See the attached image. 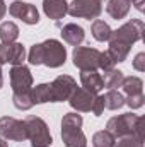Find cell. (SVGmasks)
<instances>
[{"mask_svg":"<svg viewBox=\"0 0 145 147\" xmlns=\"http://www.w3.org/2000/svg\"><path fill=\"white\" fill-rule=\"evenodd\" d=\"M17 38H19V28L14 22L5 21L0 24V41L2 43H14Z\"/></svg>","mask_w":145,"mask_h":147,"instance_id":"obj_22","label":"cell"},{"mask_svg":"<svg viewBox=\"0 0 145 147\" xmlns=\"http://www.w3.org/2000/svg\"><path fill=\"white\" fill-rule=\"evenodd\" d=\"M114 147H144V140L135 135H123L116 139Z\"/></svg>","mask_w":145,"mask_h":147,"instance_id":"obj_26","label":"cell"},{"mask_svg":"<svg viewBox=\"0 0 145 147\" xmlns=\"http://www.w3.org/2000/svg\"><path fill=\"white\" fill-rule=\"evenodd\" d=\"M34 105H43V103H51V92H50V84H38L36 87L31 89Z\"/></svg>","mask_w":145,"mask_h":147,"instance_id":"obj_24","label":"cell"},{"mask_svg":"<svg viewBox=\"0 0 145 147\" xmlns=\"http://www.w3.org/2000/svg\"><path fill=\"white\" fill-rule=\"evenodd\" d=\"M119 87H123V91H125L126 96L140 94V92H144V80L140 77H137V75H128V77L123 79V82H121Z\"/></svg>","mask_w":145,"mask_h":147,"instance_id":"obj_19","label":"cell"},{"mask_svg":"<svg viewBox=\"0 0 145 147\" xmlns=\"http://www.w3.org/2000/svg\"><path fill=\"white\" fill-rule=\"evenodd\" d=\"M144 116H138L130 111V113H123V115L109 118L106 123V130L114 139L123 137V135H135L144 140Z\"/></svg>","mask_w":145,"mask_h":147,"instance_id":"obj_3","label":"cell"},{"mask_svg":"<svg viewBox=\"0 0 145 147\" xmlns=\"http://www.w3.org/2000/svg\"><path fill=\"white\" fill-rule=\"evenodd\" d=\"M28 60L31 65H46L50 69H58L67 60V48L58 39H46L31 46L28 53Z\"/></svg>","mask_w":145,"mask_h":147,"instance_id":"obj_2","label":"cell"},{"mask_svg":"<svg viewBox=\"0 0 145 147\" xmlns=\"http://www.w3.org/2000/svg\"><path fill=\"white\" fill-rule=\"evenodd\" d=\"M77 82L72 75H58L51 84H50V92H51V103H63L68 101L72 91L75 89Z\"/></svg>","mask_w":145,"mask_h":147,"instance_id":"obj_8","label":"cell"},{"mask_svg":"<svg viewBox=\"0 0 145 147\" xmlns=\"http://www.w3.org/2000/svg\"><path fill=\"white\" fill-rule=\"evenodd\" d=\"M133 69L137 72H145V53H138L133 60Z\"/></svg>","mask_w":145,"mask_h":147,"instance_id":"obj_30","label":"cell"},{"mask_svg":"<svg viewBox=\"0 0 145 147\" xmlns=\"http://www.w3.org/2000/svg\"><path fill=\"white\" fill-rule=\"evenodd\" d=\"M12 103L17 110L28 111L34 106V99H33V92L31 91H24V92H14L12 94Z\"/></svg>","mask_w":145,"mask_h":147,"instance_id":"obj_20","label":"cell"},{"mask_svg":"<svg viewBox=\"0 0 145 147\" xmlns=\"http://www.w3.org/2000/svg\"><path fill=\"white\" fill-rule=\"evenodd\" d=\"M24 123L28 130V139L31 140L33 147H50L53 144V137L50 134L48 123L43 118L31 115L24 120Z\"/></svg>","mask_w":145,"mask_h":147,"instance_id":"obj_4","label":"cell"},{"mask_svg":"<svg viewBox=\"0 0 145 147\" xmlns=\"http://www.w3.org/2000/svg\"><path fill=\"white\" fill-rule=\"evenodd\" d=\"M9 14L15 19H21L24 24L34 26L39 22V12H38L36 5L22 2V0H15L9 5Z\"/></svg>","mask_w":145,"mask_h":147,"instance_id":"obj_9","label":"cell"},{"mask_svg":"<svg viewBox=\"0 0 145 147\" xmlns=\"http://www.w3.org/2000/svg\"><path fill=\"white\" fill-rule=\"evenodd\" d=\"M123 79H125V74L121 72V70H118V69H111V70H106V72H104L103 84H104L106 89H116V87L121 86Z\"/></svg>","mask_w":145,"mask_h":147,"instance_id":"obj_23","label":"cell"},{"mask_svg":"<svg viewBox=\"0 0 145 147\" xmlns=\"http://www.w3.org/2000/svg\"><path fill=\"white\" fill-rule=\"evenodd\" d=\"M0 137L5 140H14V142L26 140L28 139L26 123L12 116H2L0 118Z\"/></svg>","mask_w":145,"mask_h":147,"instance_id":"obj_7","label":"cell"},{"mask_svg":"<svg viewBox=\"0 0 145 147\" xmlns=\"http://www.w3.org/2000/svg\"><path fill=\"white\" fill-rule=\"evenodd\" d=\"M43 10L51 21H60L68 14L67 0H43Z\"/></svg>","mask_w":145,"mask_h":147,"instance_id":"obj_14","label":"cell"},{"mask_svg":"<svg viewBox=\"0 0 145 147\" xmlns=\"http://www.w3.org/2000/svg\"><path fill=\"white\" fill-rule=\"evenodd\" d=\"M91 111L94 113V116H101V115H103V111H104V98H103V96H99V94L96 96Z\"/></svg>","mask_w":145,"mask_h":147,"instance_id":"obj_29","label":"cell"},{"mask_svg":"<svg viewBox=\"0 0 145 147\" xmlns=\"http://www.w3.org/2000/svg\"><path fill=\"white\" fill-rule=\"evenodd\" d=\"M62 38H63V41L65 43H68V45H72V46H79L84 39H85V31H84V28L82 26H79V24H75V22H70V24H65L63 28H62Z\"/></svg>","mask_w":145,"mask_h":147,"instance_id":"obj_16","label":"cell"},{"mask_svg":"<svg viewBox=\"0 0 145 147\" xmlns=\"http://www.w3.org/2000/svg\"><path fill=\"white\" fill-rule=\"evenodd\" d=\"M103 12V0H73L68 3V14L77 19H97Z\"/></svg>","mask_w":145,"mask_h":147,"instance_id":"obj_6","label":"cell"},{"mask_svg":"<svg viewBox=\"0 0 145 147\" xmlns=\"http://www.w3.org/2000/svg\"><path fill=\"white\" fill-rule=\"evenodd\" d=\"M144 92H140V94H132V96H126L125 98V105H128L132 110H138V108H142L144 106Z\"/></svg>","mask_w":145,"mask_h":147,"instance_id":"obj_27","label":"cell"},{"mask_svg":"<svg viewBox=\"0 0 145 147\" xmlns=\"http://www.w3.org/2000/svg\"><path fill=\"white\" fill-rule=\"evenodd\" d=\"M144 31H145L144 21L142 19H132V21L125 22L121 28H118L116 31L111 33L108 53L114 60V63H121V62L126 60L132 46L144 38Z\"/></svg>","mask_w":145,"mask_h":147,"instance_id":"obj_1","label":"cell"},{"mask_svg":"<svg viewBox=\"0 0 145 147\" xmlns=\"http://www.w3.org/2000/svg\"><path fill=\"white\" fill-rule=\"evenodd\" d=\"M97 94H92L89 91H85L84 87H77L72 91L70 98H68V105L72 106L73 110L80 111V113H89L92 110V105H94V99H96Z\"/></svg>","mask_w":145,"mask_h":147,"instance_id":"obj_12","label":"cell"},{"mask_svg":"<svg viewBox=\"0 0 145 147\" xmlns=\"http://www.w3.org/2000/svg\"><path fill=\"white\" fill-rule=\"evenodd\" d=\"M91 33H92V38H94L96 41L104 43V41H109L113 29L109 28L108 22H104V21H101V19H94V22H92V26H91Z\"/></svg>","mask_w":145,"mask_h":147,"instance_id":"obj_18","label":"cell"},{"mask_svg":"<svg viewBox=\"0 0 145 147\" xmlns=\"http://www.w3.org/2000/svg\"><path fill=\"white\" fill-rule=\"evenodd\" d=\"M2 62H0V89H2V86H3V74H2Z\"/></svg>","mask_w":145,"mask_h":147,"instance_id":"obj_33","label":"cell"},{"mask_svg":"<svg viewBox=\"0 0 145 147\" xmlns=\"http://www.w3.org/2000/svg\"><path fill=\"white\" fill-rule=\"evenodd\" d=\"M114 60L111 58V55H109L108 51H101V57H99V69L101 70H111V69H114Z\"/></svg>","mask_w":145,"mask_h":147,"instance_id":"obj_28","label":"cell"},{"mask_svg":"<svg viewBox=\"0 0 145 147\" xmlns=\"http://www.w3.org/2000/svg\"><path fill=\"white\" fill-rule=\"evenodd\" d=\"M33 74L28 65H14L10 69V87L14 92H24L33 89Z\"/></svg>","mask_w":145,"mask_h":147,"instance_id":"obj_10","label":"cell"},{"mask_svg":"<svg viewBox=\"0 0 145 147\" xmlns=\"http://www.w3.org/2000/svg\"><path fill=\"white\" fill-rule=\"evenodd\" d=\"M114 144H116V139L108 130H99L92 135V146L94 147H114Z\"/></svg>","mask_w":145,"mask_h":147,"instance_id":"obj_25","label":"cell"},{"mask_svg":"<svg viewBox=\"0 0 145 147\" xmlns=\"http://www.w3.org/2000/svg\"><path fill=\"white\" fill-rule=\"evenodd\" d=\"M80 82H82V87L85 91L92 92V94H99L104 89L103 75L97 70H84V72H80Z\"/></svg>","mask_w":145,"mask_h":147,"instance_id":"obj_13","label":"cell"},{"mask_svg":"<svg viewBox=\"0 0 145 147\" xmlns=\"http://www.w3.org/2000/svg\"><path fill=\"white\" fill-rule=\"evenodd\" d=\"M132 9V2L130 0H109L106 3V12L113 19H125L128 16Z\"/></svg>","mask_w":145,"mask_h":147,"instance_id":"obj_17","label":"cell"},{"mask_svg":"<svg viewBox=\"0 0 145 147\" xmlns=\"http://www.w3.org/2000/svg\"><path fill=\"white\" fill-rule=\"evenodd\" d=\"M103 98H104V108H108V110L114 111L125 106V96L116 89H109Z\"/></svg>","mask_w":145,"mask_h":147,"instance_id":"obj_21","label":"cell"},{"mask_svg":"<svg viewBox=\"0 0 145 147\" xmlns=\"http://www.w3.org/2000/svg\"><path fill=\"white\" fill-rule=\"evenodd\" d=\"M135 7H137V10H140V12H144V0H130Z\"/></svg>","mask_w":145,"mask_h":147,"instance_id":"obj_31","label":"cell"},{"mask_svg":"<svg viewBox=\"0 0 145 147\" xmlns=\"http://www.w3.org/2000/svg\"><path fill=\"white\" fill-rule=\"evenodd\" d=\"M99 57L101 51L89 46H75L72 51L73 65L84 72V70H99Z\"/></svg>","mask_w":145,"mask_h":147,"instance_id":"obj_5","label":"cell"},{"mask_svg":"<svg viewBox=\"0 0 145 147\" xmlns=\"http://www.w3.org/2000/svg\"><path fill=\"white\" fill-rule=\"evenodd\" d=\"M5 12H7V7H5V2H3V0H0V19H3V16H5Z\"/></svg>","mask_w":145,"mask_h":147,"instance_id":"obj_32","label":"cell"},{"mask_svg":"<svg viewBox=\"0 0 145 147\" xmlns=\"http://www.w3.org/2000/svg\"><path fill=\"white\" fill-rule=\"evenodd\" d=\"M26 60V48L14 41V43H2L0 45V62L14 65H22Z\"/></svg>","mask_w":145,"mask_h":147,"instance_id":"obj_11","label":"cell"},{"mask_svg":"<svg viewBox=\"0 0 145 147\" xmlns=\"http://www.w3.org/2000/svg\"><path fill=\"white\" fill-rule=\"evenodd\" d=\"M0 147H9L7 142H5V139H2V137H0Z\"/></svg>","mask_w":145,"mask_h":147,"instance_id":"obj_34","label":"cell"},{"mask_svg":"<svg viewBox=\"0 0 145 147\" xmlns=\"http://www.w3.org/2000/svg\"><path fill=\"white\" fill-rule=\"evenodd\" d=\"M62 140L65 147H87V139L82 128L77 127H62Z\"/></svg>","mask_w":145,"mask_h":147,"instance_id":"obj_15","label":"cell"}]
</instances>
